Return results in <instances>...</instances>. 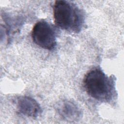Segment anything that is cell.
<instances>
[{
    "mask_svg": "<svg viewBox=\"0 0 124 124\" xmlns=\"http://www.w3.org/2000/svg\"><path fill=\"white\" fill-rule=\"evenodd\" d=\"M33 41L42 48L51 50L56 45V32L53 27L45 21L37 22L32 30Z\"/></svg>",
    "mask_w": 124,
    "mask_h": 124,
    "instance_id": "cell-3",
    "label": "cell"
},
{
    "mask_svg": "<svg viewBox=\"0 0 124 124\" xmlns=\"http://www.w3.org/2000/svg\"><path fill=\"white\" fill-rule=\"evenodd\" d=\"M16 104L18 111L26 116L36 118L42 112L39 103L30 96H22L17 97Z\"/></svg>",
    "mask_w": 124,
    "mask_h": 124,
    "instance_id": "cell-5",
    "label": "cell"
},
{
    "mask_svg": "<svg viewBox=\"0 0 124 124\" xmlns=\"http://www.w3.org/2000/svg\"><path fill=\"white\" fill-rule=\"evenodd\" d=\"M54 22L61 29L72 32H79L84 23V15L75 4L66 0H56L53 7Z\"/></svg>",
    "mask_w": 124,
    "mask_h": 124,
    "instance_id": "cell-2",
    "label": "cell"
},
{
    "mask_svg": "<svg viewBox=\"0 0 124 124\" xmlns=\"http://www.w3.org/2000/svg\"><path fill=\"white\" fill-rule=\"evenodd\" d=\"M56 108L59 115L66 121H77L82 117L80 108L72 101L62 100L57 105Z\"/></svg>",
    "mask_w": 124,
    "mask_h": 124,
    "instance_id": "cell-4",
    "label": "cell"
},
{
    "mask_svg": "<svg viewBox=\"0 0 124 124\" xmlns=\"http://www.w3.org/2000/svg\"><path fill=\"white\" fill-rule=\"evenodd\" d=\"M83 86L89 95L100 101H110L115 93L113 78L108 77L99 68H94L86 74Z\"/></svg>",
    "mask_w": 124,
    "mask_h": 124,
    "instance_id": "cell-1",
    "label": "cell"
}]
</instances>
